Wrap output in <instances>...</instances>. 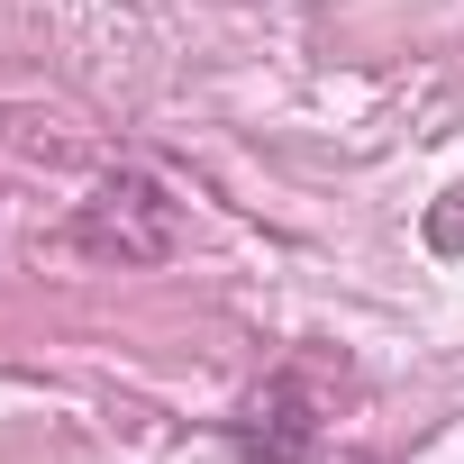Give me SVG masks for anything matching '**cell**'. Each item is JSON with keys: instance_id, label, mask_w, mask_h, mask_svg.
Returning a JSON list of instances; mask_svg holds the SVG:
<instances>
[{"instance_id": "obj_1", "label": "cell", "mask_w": 464, "mask_h": 464, "mask_svg": "<svg viewBox=\"0 0 464 464\" xmlns=\"http://www.w3.org/2000/svg\"><path fill=\"white\" fill-rule=\"evenodd\" d=\"M182 237V200L155 173H110L82 209H73V246L110 256V265H164Z\"/></svg>"}, {"instance_id": "obj_2", "label": "cell", "mask_w": 464, "mask_h": 464, "mask_svg": "<svg viewBox=\"0 0 464 464\" xmlns=\"http://www.w3.org/2000/svg\"><path fill=\"white\" fill-rule=\"evenodd\" d=\"M319 428H328V392H319V373H310V364H283L265 392L237 401V419H227V446L256 455V464H292V455L319 446Z\"/></svg>"}, {"instance_id": "obj_3", "label": "cell", "mask_w": 464, "mask_h": 464, "mask_svg": "<svg viewBox=\"0 0 464 464\" xmlns=\"http://www.w3.org/2000/svg\"><path fill=\"white\" fill-rule=\"evenodd\" d=\"M428 246H437V256H464V182H455L446 200H428Z\"/></svg>"}, {"instance_id": "obj_4", "label": "cell", "mask_w": 464, "mask_h": 464, "mask_svg": "<svg viewBox=\"0 0 464 464\" xmlns=\"http://www.w3.org/2000/svg\"><path fill=\"white\" fill-rule=\"evenodd\" d=\"M346 464H382V455H346Z\"/></svg>"}]
</instances>
